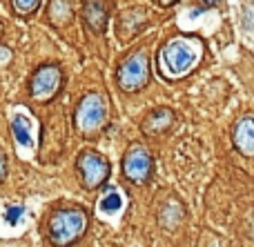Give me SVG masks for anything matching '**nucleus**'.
Returning <instances> with one entry per match:
<instances>
[{
  "label": "nucleus",
  "instance_id": "obj_14",
  "mask_svg": "<svg viewBox=\"0 0 254 247\" xmlns=\"http://www.w3.org/2000/svg\"><path fill=\"white\" fill-rule=\"evenodd\" d=\"M98 207H101L103 214H116L121 207H123V200H121V196L116 194V192H112V194H107L105 198L101 200V205H98Z\"/></svg>",
  "mask_w": 254,
  "mask_h": 247
},
{
  "label": "nucleus",
  "instance_id": "obj_6",
  "mask_svg": "<svg viewBox=\"0 0 254 247\" xmlns=\"http://www.w3.org/2000/svg\"><path fill=\"white\" fill-rule=\"evenodd\" d=\"M63 83H65V76H63L61 67L54 62L40 65L29 78V96L38 102H49L58 96Z\"/></svg>",
  "mask_w": 254,
  "mask_h": 247
},
{
  "label": "nucleus",
  "instance_id": "obj_4",
  "mask_svg": "<svg viewBox=\"0 0 254 247\" xmlns=\"http://www.w3.org/2000/svg\"><path fill=\"white\" fill-rule=\"evenodd\" d=\"M149 78H152V62H149V53L145 49H138L131 56H127L116 71V85L127 94L145 89L149 85Z\"/></svg>",
  "mask_w": 254,
  "mask_h": 247
},
{
  "label": "nucleus",
  "instance_id": "obj_1",
  "mask_svg": "<svg viewBox=\"0 0 254 247\" xmlns=\"http://www.w3.org/2000/svg\"><path fill=\"white\" fill-rule=\"evenodd\" d=\"M205 56V43L198 36L181 34L163 43L156 56V69L170 83L185 78Z\"/></svg>",
  "mask_w": 254,
  "mask_h": 247
},
{
  "label": "nucleus",
  "instance_id": "obj_11",
  "mask_svg": "<svg viewBox=\"0 0 254 247\" xmlns=\"http://www.w3.org/2000/svg\"><path fill=\"white\" fill-rule=\"evenodd\" d=\"M11 134H13V141L22 147H31V123L27 116L22 114H16L11 120Z\"/></svg>",
  "mask_w": 254,
  "mask_h": 247
},
{
  "label": "nucleus",
  "instance_id": "obj_8",
  "mask_svg": "<svg viewBox=\"0 0 254 247\" xmlns=\"http://www.w3.org/2000/svg\"><path fill=\"white\" fill-rule=\"evenodd\" d=\"M232 143L239 149V154L248 156V158L254 156V114H243L234 123Z\"/></svg>",
  "mask_w": 254,
  "mask_h": 247
},
{
  "label": "nucleus",
  "instance_id": "obj_15",
  "mask_svg": "<svg viewBox=\"0 0 254 247\" xmlns=\"http://www.w3.org/2000/svg\"><path fill=\"white\" fill-rule=\"evenodd\" d=\"M38 4H40V0H13V9L20 16H31L38 9Z\"/></svg>",
  "mask_w": 254,
  "mask_h": 247
},
{
  "label": "nucleus",
  "instance_id": "obj_17",
  "mask_svg": "<svg viewBox=\"0 0 254 247\" xmlns=\"http://www.w3.org/2000/svg\"><path fill=\"white\" fill-rule=\"evenodd\" d=\"M4 176H7V154L0 147V183L4 181Z\"/></svg>",
  "mask_w": 254,
  "mask_h": 247
},
{
  "label": "nucleus",
  "instance_id": "obj_19",
  "mask_svg": "<svg viewBox=\"0 0 254 247\" xmlns=\"http://www.w3.org/2000/svg\"><path fill=\"white\" fill-rule=\"evenodd\" d=\"M205 4H216V2H221V0H203Z\"/></svg>",
  "mask_w": 254,
  "mask_h": 247
},
{
  "label": "nucleus",
  "instance_id": "obj_5",
  "mask_svg": "<svg viewBox=\"0 0 254 247\" xmlns=\"http://www.w3.org/2000/svg\"><path fill=\"white\" fill-rule=\"evenodd\" d=\"M76 174H78L85 190H98L110 181L112 165L103 154L94 149H85L76 158Z\"/></svg>",
  "mask_w": 254,
  "mask_h": 247
},
{
  "label": "nucleus",
  "instance_id": "obj_2",
  "mask_svg": "<svg viewBox=\"0 0 254 247\" xmlns=\"http://www.w3.org/2000/svg\"><path fill=\"white\" fill-rule=\"evenodd\" d=\"M89 214L83 207H65L52 214L47 223V236L54 247H71L85 236Z\"/></svg>",
  "mask_w": 254,
  "mask_h": 247
},
{
  "label": "nucleus",
  "instance_id": "obj_12",
  "mask_svg": "<svg viewBox=\"0 0 254 247\" xmlns=\"http://www.w3.org/2000/svg\"><path fill=\"white\" fill-rule=\"evenodd\" d=\"M181 218H183V207H181V203H176V200L165 203V207L161 209V223H165L167 227H174Z\"/></svg>",
  "mask_w": 254,
  "mask_h": 247
},
{
  "label": "nucleus",
  "instance_id": "obj_16",
  "mask_svg": "<svg viewBox=\"0 0 254 247\" xmlns=\"http://www.w3.org/2000/svg\"><path fill=\"white\" fill-rule=\"evenodd\" d=\"M20 218H22V207H20V205H13V207H9L7 214H4V221H7L11 227L18 225V223H20Z\"/></svg>",
  "mask_w": 254,
  "mask_h": 247
},
{
  "label": "nucleus",
  "instance_id": "obj_9",
  "mask_svg": "<svg viewBox=\"0 0 254 247\" xmlns=\"http://www.w3.org/2000/svg\"><path fill=\"white\" fill-rule=\"evenodd\" d=\"M110 20V9L105 0H85L83 2V22L87 31L92 34H103Z\"/></svg>",
  "mask_w": 254,
  "mask_h": 247
},
{
  "label": "nucleus",
  "instance_id": "obj_13",
  "mask_svg": "<svg viewBox=\"0 0 254 247\" xmlns=\"http://www.w3.org/2000/svg\"><path fill=\"white\" fill-rule=\"evenodd\" d=\"M49 16L54 22H65L71 16V0H52Z\"/></svg>",
  "mask_w": 254,
  "mask_h": 247
},
{
  "label": "nucleus",
  "instance_id": "obj_7",
  "mask_svg": "<svg viewBox=\"0 0 254 247\" xmlns=\"http://www.w3.org/2000/svg\"><path fill=\"white\" fill-rule=\"evenodd\" d=\"M154 172V158L145 145H131L123 156V174L129 183L134 185H143L149 181Z\"/></svg>",
  "mask_w": 254,
  "mask_h": 247
},
{
  "label": "nucleus",
  "instance_id": "obj_3",
  "mask_svg": "<svg viewBox=\"0 0 254 247\" xmlns=\"http://www.w3.org/2000/svg\"><path fill=\"white\" fill-rule=\"evenodd\" d=\"M110 118V105L107 98L101 92H87L78 100L74 111V127L83 136H96L105 129V123Z\"/></svg>",
  "mask_w": 254,
  "mask_h": 247
},
{
  "label": "nucleus",
  "instance_id": "obj_18",
  "mask_svg": "<svg viewBox=\"0 0 254 247\" xmlns=\"http://www.w3.org/2000/svg\"><path fill=\"white\" fill-rule=\"evenodd\" d=\"M158 2H161V4H165V7H170V4H174L176 0H158Z\"/></svg>",
  "mask_w": 254,
  "mask_h": 247
},
{
  "label": "nucleus",
  "instance_id": "obj_10",
  "mask_svg": "<svg viewBox=\"0 0 254 247\" xmlns=\"http://www.w3.org/2000/svg\"><path fill=\"white\" fill-rule=\"evenodd\" d=\"M174 111L170 109V107H156V109H152L147 116L143 118V125H140V129H143L145 136H161V134L170 132L172 125H174Z\"/></svg>",
  "mask_w": 254,
  "mask_h": 247
}]
</instances>
